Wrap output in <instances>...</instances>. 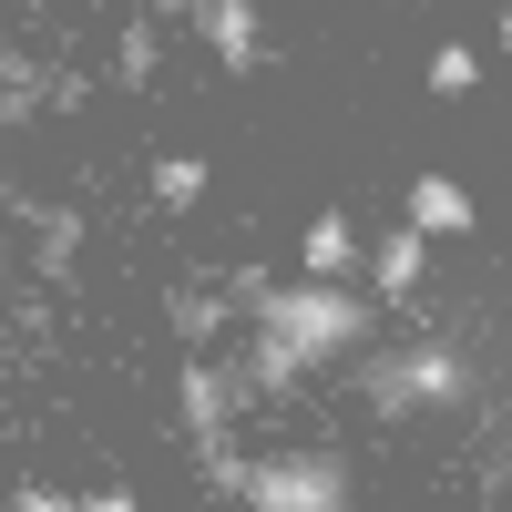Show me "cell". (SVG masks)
<instances>
[{
	"label": "cell",
	"instance_id": "cell-1",
	"mask_svg": "<svg viewBox=\"0 0 512 512\" xmlns=\"http://www.w3.org/2000/svg\"><path fill=\"white\" fill-rule=\"evenodd\" d=\"M226 297H236V308H246L256 328H267V338H277V349H287L297 369L359 359L369 338H379V297H349L338 277H287V287H277V277H236Z\"/></svg>",
	"mask_w": 512,
	"mask_h": 512
},
{
	"label": "cell",
	"instance_id": "cell-2",
	"mask_svg": "<svg viewBox=\"0 0 512 512\" xmlns=\"http://www.w3.org/2000/svg\"><path fill=\"white\" fill-rule=\"evenodd\" d=\"M369 410L379 420H410V410H472V359H461L451 328H420L410 349L369 359Z\"/></svg>",
	"mask_w": 512,
	"mask_h": 512
},
{
	"label": "cell",
	"instance_id": "cell-3",
	"mask_svg": "<svg viewBox=\"0 0 512 512\" xmlns=\"http://www.w3.org/2000/svg\"><path fill=\"white\" fill-rule=\"evenodd\" d=\"M236 502H246V512H359V502H349V461H338V451H277V461H246Z\"/></svg>",
	"mask_w": 512,
	"mask_h": 512
},
{
	"label": "cell",
	"instance_id": "cell-4",
	"mask_svg": "<svg viewBox=\"0 0 512 512\" xmlns=\"http://www.w3.org/2000/svg\"><path fill=\"white\" fill-rule=\"evenodd\" d=\"M175 400H185V441H195V451H226L236 390L216 379V359H205V349H185V369H175Z\"/></svg>",
	"mask_w": 512,
	"mask_h": 512
},
{
	"label": "cell",
	"instance_id": "cell-5",
	"mask_svg": "<svg viewBox=\"0 0 512 512\" xmlns=\"http://www.w3.org/2000/svg\"><path fill=\"white\" fill-rule=\"evenodd\" d=\"M195 31H205V52H216L226 72L267 62V21H256V0H195Z\"/></svg>",
	"mask_w": 512,
	"mask_h": 512
},
{
	"label": "cell",
	"instance_id": "cell-6",
	"mask_svg": "<svg viewBox=\"0 0 512 512\" xmlns=\"http://www.w3.org/2000/svg\"><path fill=\"white\" fill-rule=\"evenodd\" d=\"M420 277H431V236H420V226H400V236L369 246V297H379V308L420 297Z\"/></svg>",
	"mask_w": 512,
	"mask_h": 512
},
{
	"label": "cell",
	"instance_id": "cell-7",
	"mask_svg": "<svg viewBox=\"0 0 512 512\" xmlns=\"http://www.w3.org/2000/svg\"><path fill=\"white\" fill-rule=\"evenodd\" d=\"M410 226L431 236V246H441V236H472V185H451V175H420V185H410Z\"/></svg>",
	"mask_w": 512,
	"mask_h": 512
},
{
	"label": "cell",
	"instance_id": "cell-8",
	"mask_svg": "<svg viewBox=\"0 0 512 512\" xmlns=\"http://www.w3.org/2000/svg\"><path fill=\"white\" fill-rule=\"evenodd\" d=\"M349 267H359V226L328 205V216L308 226V246H297V277H349Z\"/></svg>",
	"mask_w": 512,
	"mask_h": 512
},
{
	"label": "cell",
	"instance_id": "cell-9",
	"mask_svg": "<svg viewBox=\"0 0 512 512\" xmlns=\"http://www.w3.org/2000/svg\"><path fill=\"white\" fill-rule=\"evenodd\" d=\"M154 205H164V216L205 205V154H164V164H154Z\"/></svg>",
	"mask_w": 512,
	"mask_h": 512
},
{
	"label": "cell",
	"instance_id": "cell-10",
	"mask_svg": "<svg viewBox=\"0 0 512 512\" xmlns=\"http://www.w3.org/2000/svg\"><path fill=\"white\" fill-rule=\"evenodd\" d=\"M472 82H482V52H472V41H441V52H431V93L472 103Z\"/></svg>",
	"mask_w": 512,
	"mask_h": 512
},
{
	"label": "cell",
	"instance_id": "cell-11",
	"mask_svg": "<svg viewBox=\"0 0 512 512\" xmlns=\"http://www.w3.org/2000/svg\"><path fill=\"white\" fill-rule=\"evenodd\" d=\"M216 328H226V297H205V287H175V338H185V349H205Z\"/></svg>",
	"mask_w": 512,
	"mask_h": 512
},
{
	"label": "cell",
	"instance_id": "cell-12",
	"mask_svg": "<svg viewBox=\"0 0 512 512\" xmlns=\"http://www.w3.org/2000/svg\"><path fill=\"white\" fill-rule=\"evenodd\" d=\"M31 226H41V267L72 277V256H82V216H72V205H52V216H31Z\"/></svg>",
	"mask_w": 512,
	"mask_h": 512
},
{
	"label": "cell",
	"instance_id": "cell-13",
	"mask_svg": "<svg viewBox=\"0 0 512 512\" xmlns=\"http://www.w3.org/2000/svg\"><path fill=\"white\" fill-rule=\"evenodd\" d=\"M123 82H154V62H164V41H154V21H134V31H123Z\"/></svg>",
	"mask_w": 512,
	"mask_h": 512
},
{
	"label": "cell",
	"instance_id": "cell-14",
	"mask_svg": "<svg viewBox=\"0 0 512 512\" xmlns=\"http://www.w3.org/2000/svg\"><path fill=\"white\" fill-rule=\"evenodd\" d=\"M72 512H144V502H134V492L113 482V492H72Z\"/></svg>",
	"mask_w": 512,
	"mask_h": 512
},
{
	"label": "cell",
	"instance_id": "cell-15",
	"mask_svg": "<svg viewBox=\"0 0 512 512\" xmlns=\"http://www.w3.org/2000/svg\"><path fill=\"white\" fill-rule=\"evenodd\" d=\"M11 512H72V492H41L31 482V492H11Z\"/></svg>",
	"mask_w": 512,
	"mask_h": 512
},
{
	"label": "cell",
	"instance_id": "cell-16",
	"mask_svg": "<svg viewBox=\"0 0 512 512\" xmlns=\"http://www.w3.org/2000/svg\"><path fill=\"white\" fill-rule=\"evenodd\" d=\"M164 11H195V0H164Z\"/></svg>",
	"mask_w": 512,
	"mask_h": 512
}]
</instances>
